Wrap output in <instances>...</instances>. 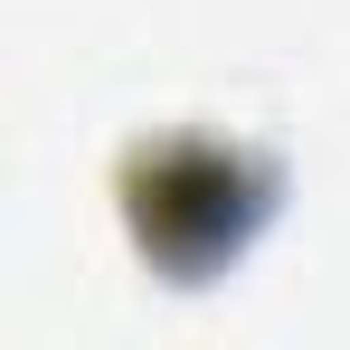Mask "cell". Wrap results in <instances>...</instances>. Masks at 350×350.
Listing matches in <instances>:
<instances>
[{
  "mask_svg": "<svg viewBox=\"0 0 350 350\" xmlns=\"http://www.w3.org/2000/svg\"><path fill=\"white\" fill-rule=\"evenodd\" d=\"M265 189L246 161L208 152V142H171L161 161H142L133 180V218H142V246H161L171 265H208V256H237L246 228H256Z\"/></svg>",
  "mask_w": 350,
  "mask_h": 350,
  "instance_id": "6da1fadb",
  "label": "cell"
}]
</instances>
